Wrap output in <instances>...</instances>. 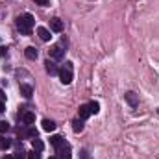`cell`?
Here are the masks:
<instances>
[{
	"label": "cell",
	"instance_id": "1",
	"mask_svg": "<svg viewBox=\"0 0 159 159\" xmlns=\"http://www.w3.org/2000/svg\"><path fill=\"white\" fill-rule=\"evenodd\" d=\"M34 24H35V20H34V17H32L30 13H24V15H19V17H17V28H19V32L24 34V35H30V34H32Z\"/></svg>",
	"mask_w": 159,
	"mask_h": 159
},
{
	"label": "cell",
	"instance_id": "2",
	"mask_svg": "<svg viewBox=\"0 0 159 159\" xmlns=\"http://www.w3.org/2000/svg\"><path fill=\"white\" fill-rule=\"evenodd\" d=\"M59 80H61V83H65V85H69V83L72 81V63H70V61L65 63L63 69H59Z\"/></svg>",
	"mask_w": 159,
	"mask_h": 159
},
{
	"label": "cell",
	"instance_id": "3",
	"mask_svg": "<svg viewBox=\"0 0 159 159\" xmlns=\"http://www.w3.org/2000/svg\"><path fill=\"white\" fill-rule=\"evenodd\" d=\"M70 144L69 143H63L59 148H57V157L59 159H70Z\"/></svg>",
	"mask_w": 159,
	"mask_h": 159
},
{
	"label": "cell",
	"instance_id": "4",
	"mask_svg": "<svg viewBox=\"0 0 159 159\" xmlns=\"http://www.w3.org/2000/svg\"><path fill=\"white\" fill-rule=\"evenodd\" d=\"M19 117L22 120V124H26V126H32L35 122V113H32V111H20Z\"/></svg>",
	"mask_w": 159,
	"mask_h": 159
},
{
	"label": "cell",
	"instance_id": "5",
	"mask_svg": "<svg viewBox=\"0 0 159 159\" xmlns=\"http://www.w3.org/2000/svg\"><path fill=\"white\" fill-rule=\"evenodd\" d=\"M124 100H126L131 107H137V106H139V98H137V94H135L133 91H128V93L124 94Z\"/></svg>",
	"mask_w": 159,
	"mask_h": 159
},
{
	"label": "cell",
	"instance_id": "6",
	"mask_svg": "<svg viewBox=\"0 0 159 159\" xmlns=\"http://www.w3.org/2000/svg\"><path fill=\"white\" fill-rule=\"evenodd\" d=\"M50 30L52 32H63V20L61 19H57V17H54V19H50Z\"/></svg>",
	"mask_w": 159,
	"mask_h": 159
},
{
	"label": "cell",
	"instance_id": "7",
	"mask_svg": "<svg viewBox=\"0 0 159 159\" xmlns=\"http://www.w3.org/2000/svg\"><path fill=\"white\" fill-rule=\"evenodd\" d=\"M63 48H61V44H54L52 48H50V57L52 59H61L63 57Z\"/></svg>",
	"mask_w": 159,
	"mask_h": 159
},
{
	"label": "cell",
	"instance_id": "8",
	"mask_svg": "<svg viewBox=\"0 0 159 159\" xmlns=\"http://www.w3.org/2000/svg\"><path fill=\"white\" fill-rule=\"evenodd\" d=\"M44 69H46V72H48L50 76H54V74H59V69H57V67H56V63H54V61H50V59L44 63Z\"/></svg>",
	"mask_w": 159,
	"mask_h": 159
},
{
	"label": "cell",
	"instance_id": "9",
	"mask_svg": "<svg viewBox=\"0 0 159 159\" xmlns=\"http://www.w3.org/2000/svg\"><path fill=\"white\" fill-rule=\"evenodd\" d=\"M20 94H22L24 98H32V94H34V89H32V85H26V83H22V85H20Z\"/></svg>",
	"mask_w": 159,
	"mask_h": 159
},
{
	"label": "cell",
	"instance_id": "10",
	"mask_svg": "<svg viewBox=\"0 0 159 159\" xmlns=\"http://www.w3.org/2000/svg\"><path fill=\"white\" fill-rule=\"evenodd\" d=\"M37 35H39L43 41H50V37H52V35H50V32H48L44 26H39V28H37Z\"/></svg>",
	"mask_w": 159,
	"mask_h": 159
},
{
	"label": "cell",
	"instance_id": "11",
	"mask_svg": "<svg viewBox=\"0 0 159 159\" xmlns=\"http://www.w3.org/2000/svg\"><path fill=\"white\" fill-rule=\"evenodd\" d=\"M63 143H65V139H63L61 135H52V137H50V144L56 146V148H59Z\"/></svg>",
	"mask_w": 159,
	"mask_h": 159
},
{
	"label": "cell",
	"instance_id": "12",
	"mask_svg": "<svg viewBox=\"0 0 159 159\" xmlns=\"http://www.w3.org/2000/svg\"><path fill=\"white\" fill-rule=\"evenodd\" d=\"M43 129H44V131H54V129H56V122L50 120V119H44L43 120Z\"/></svg>",
	"mask_w": 159,
	"mask_h": 159
},
{
	"label": "cell",
	"instance_id": "13",
	"mask_svg": "<svg viewBox=\"0 0 159 159\" xmlns=\"http://www.w3.org/2000/svg\"><path fill=\"white\" fill-rule=\"evenodd\" d=\"M91 115V109H89V104H83V106H80V119H87Z\"/></svg>",
	"mask_w": 159,
	"mask_h": 159
},
{
	"label": "cell",
	"instance_id": "14",
	"mask_svg": "<svg viewBox=\"0 0 159 159\" xmlns=\"http://www.w3.org/2000/svg\"><path fill=\"white\" fill-rule=\"evenodd\" d=\"M24 54H26V57H28V59H32V61H34V59H37V50H35L34 46H28Z\"/></svg>",
	"mask_w": 159,
	"mask_h": 159
},
{
	"label": "cell",
	"instance_id": "15",
	"mask_svg": "<svg viewBox=\"0 0 159 159\" xmlns=\"http://www.w3.org/2000/svg\"><path fill=\"white\" fill-rule=\"evenodd\" d=\"M72 129L76 131V133H80L81 129H83V119H76L74 122H72Z\"/></svg>",
	"mask_w": 159,
	"mask_h": 159
},
{
	"label": "cell",
	"instance_id": "16",
	"mask_svg": "<svg viewBox=\"0 0 159 159\" xmlns=\"http://www.w3.org/2000/svg\"><path fill=\"white\" fill-rule=\"evenodd\" d=\"M9 146H11V141L6 139L4 135H0V150H7Z\"/></svg>",
	"mask_w": 159,
	"mask_h": 159
},
{
	"label": "cell",
	"instance_id": "17",
	"mask_svg": "<svg viewBox=\"0 0 159 159\" xmlns=\"http://www.w3.org/2000/svg\"><path fill=\"white\" fill-rule=\"evenodd\" d=\"M32 146H34V150H35V152H41V150L44 148V144H43V141H39L37 137H35V139L32 141Z\"/></svg>",
	"mask_w": 159,
	"mask_h": 159
},
{
	"label": "cell",
	"instance_id": "18",
	"mask_svg": "<svg viewBox=\"0 0 159 159\" xmlns=\"http://www.w3.org/2000/svg\"><path fill=\"white\" fill-rule=\"evenodd\" d=\"M89 109H91V115H96V113L100 111V104H98V102H91V104H89Z\"/></svg>",
	"mask_w": 159,
	"mask_h": 159
},
{
	"label": "cell",
	"instance_id": "19",
	"mask_svg": "<svg viewBox=\"0 0 159 159\" xmlns=\"http://www.w3.org/2000/svg\"><path fill=\"white\" fill-rule=\"evenodd\" d=\"M9 129V122L7 120H0V133H6Z\"/></svg>",
	"mask_w": 159,
	"mask_h": 159
},
{
	"label": "cell",
	"instance_id": "20",
	"mask_svg": "<svg viewBox=\"0 0 159 159\" xmlns=\"http://www.w3.org/2000/svg\"><path fill=\"white\" fill-rule=\"evenodd\" d=\"M4 109H6V94L0 91V113H2Z\"/></svg>",
	"mask_w": 159,
	"mask_h": 159
},
{
	"label": "cell",
	"instance_id": "21",
	"mask_svg": "<svg viewBox=\"0 0 159 159\" xmlns=\"http://www.w3.org/2000/svg\"><path fill=\"white\" fill-rule=\"evenodd\" d=\"M15 159H28V156H26V152L24 150H17V154H15Z\"/></svg>",
	"mask_w": 159,
	"mask_h": 159
},
{
	"label": "cell",
	"instance_id": "22",
	"mask_svg": "<svg viewBox=\"0 0 159 159\" xmlns=\"http://www.w3.org/2000/svg\"><path fill=\"white\" fill-rule=\"evenodd\" d=\"M28 159H41V154L39 152H35V150H32V152L28 154Z\"/></svg>",
	"mask_w": 159,
	"mask_h": 159
},
{
	"label": "cell",
	"instance_id": "23",
	"mask_svg": "<svg viewBox=\"0 0 159 159\" xmlns=\"http://www.w3.org/2000/svg\"><path fill=\"white\" fill-rule=\"evenodd\" d=\"M37 6H50V0H34Z\"/></svg>",
	"mask_w": 159,
	"mask_h": 159
},
{
	"label": "cell",
	"instance_id": "24",
	"mask_svg": "<svg viewBox=\"0 0 159 159\" xmlns=\"http://www.w3.org/2000/svg\"><path fill=\"white\" fill-rule=\"evenodd\" d=\"M4 159H15V157H11V156H6V157H4Z\"/></svg>",
	"mask_w": 159,
	"mask_h": 159
},
{
	"label": "cell",
	"instance_id": "25",
	"mask_svg": "<svg viewBox=\"0 0 159 159\" xmlns=\"http://www.w3.org/2000/svg\"><path fill=\"white\" fill-rule=\"evenodd\" d=\"M48 159H59V157H48Z\"/></svg>",
	"mask_w": 159,
	"mask_h": 159
}]
</instances>
